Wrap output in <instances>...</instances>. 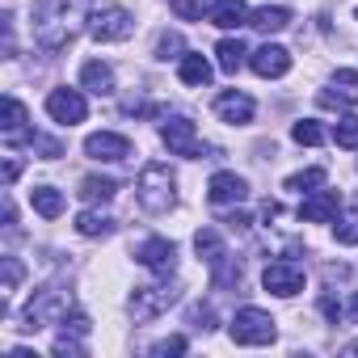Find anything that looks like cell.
<instances>
[{
  "mask_svg": "<svg viewBox=\"0 0 358 358\" xmlns=\"http://www.w3.org/2000/svg\"><path fill=\"white\" fill-rule=\"evenodd\" d=\"M85 22V0H38L34 5V38L43 51H64Z\"/></svg>",
  "mask_w": 358,
  "mask_h": 358,
  "instance_id": "obj_1",
  "label": "cell"
},
{
  "mask_svg": "<svg viewBox=\"0 0 358 358\" xmlns=\"http://www.w3.org/2000/svg\"><path fill=\"white\" fill-rule=\"evenodd\" d=\"M135 194H139V207L143 211L164 215L177 203V177L169 173V164H148L139 173V182H135Z\"/></svg>",
  "mask_w": 358,
  "mask_h": 358,
  "instance_id": "obj_2",
  "label": "cell"
},
{
  "mask_svg": "<svg viewBox=\"0 0 358 358\" xmlns=\"http://www.w3.org/2000/svg\"><path fill=\"white\" fill-rule=\"evenodd\" d=\"M194 249H199V257L211 266L215 287H232V282H241V266H232V253L224 249V241H220L215 228H203V232L194 236Z\"/></svg>",
  "mask_w": 358,
  "mask_h": 358,
  "instance_id": "obj_3",
  "label": "cell"
},
{
  "mask_svg": "<svg viewBox=\"0 0 358 358\" xmlns=\"http://www.w3.org/2000/svg\"><path fill=\"white\" fill-rule=\"evenodd\" d=\"M232 341L236 345H270L274 341V316L262 308H241L232 316Z\"/></svg>",
  "mask_w": 358,
  "mask_h": 358,
  "instance_id": "obj_4",
  "label": "cell"
},
{
  "mask_svg": "<svg viewBox=\"0 0 358 358\" xmlns=\"http://www.w3.org/2000/svg\"><path fill=\"white\" fill-rule=\"evenodd\" d=\"M89 30H93L97 43H122V38H131L135 17H131L122 5H106V9H97V13L89 17Z\"/></svg>",
  "mask_w": 358,
  "mask_h": 358,
  "instance_id": "obj_5",
  "label": "cell"
},
{
  "mask_svg": "<svg viewBox=\"0 0 358 358\" xmlns=\"http://www.w3.org/2000/svg\"><path fill=\"white\" fill-rule=\"evenodd\" d=\"M160 139H164V148H169L173 156H190V160H199V156L207 152V143L199 139V131H194L190 118H169V122L160 127Z\"/></svg>",
  "mask_w": 358,
  "mask_h": 358,
  "instance_id": "obj_6",
  "label": "cell"
},
{
  "mask_svg": "<svg viewBox=\"0 0 358 358\" xmlns=\"http://www.w3.org/2000/svg\"><path fill=\"white\" fill-rule=\"evenodd\" d=\"M135 262H139V266H148L152 274L169 278V274L177 270V245H173V241H164V236H148V241L135 249Z\"/></svg>",
  "mask_w": 358,
  "mask_h": 358,
  "instance_id": "obj_7",
  "label": "cell"
},
{
  "mask_svg": "<svg viewBox=\"0 0 358 358\" xmlns=\"http://www.w3.org/2000/svg\"><path fill=\"white\" fill-rule=\"evenodd\" d=\"M173 299H177V291L164 287V282H156V287H135V295H131V316H135V320H152V316L169 312Z\"/></svg>",
  "mask_w": 358,
  "mask_h": 358,
  "instance_id": "obj_8",
  "label": "cell"
},
{
  "mask_svg": "<svg viewBox=\"0 0 358 358\" xmlns=\"http://www.w3.org/2000/svg\"><path fill=\"white\" fill-rule=\"evenodd\" d=\"M55 316H59V320L68 316V295L55 291V287H47V291H38V295L30 299V308H26V329H43V324H51Z\"/></svg>",
  "mask_w": 358,
  "mask_h": 358,
  "instance_id": "obj_9",
  "label": "cell"
},
{
  "mask_svg": "<svg viewBox=\"0 0 358 358\" xmlns=\"http://www.w3.org/2000/svg\"><path fill=\"white\" fill-rule=\"evenodd\" d=\"M47 114L55 122H64V127H76V122H85L89 106H85V97L76 89H51L47 93Z\"/></svg>",
  "mask_w": 358,
  "mask_h": 358,
  "instance_id": "obj_10",
  "label": "cell"
},
{
  "mask_svg": "<svg viewBox=\"0 0 358 358\" xmlns=\"http://www.w3.org/2000/svg\"><path fill=\"white\" fill-rule=\"evenodd\" d=\"M262 287H266V291H274V295H282V299H291V295H299V291H303V270H299V266H291V262H274V266H266Z\"/></svg>",
  "mask_w": 358,
  "mask_h": 358,
  "instance_id": "obj_11",
  "label": "cell"
},
{
  "mask_svg": "<svg viewBox=\"0 0 358 358\" xmlns=\"http://www.w3.org/2000/svg\"><path fill=\"white\" fill-rule=\"evenodd\" d=\"M85 152L93 160H127L131 156V139L127 135H114V131H93L85 139Z\"/></svg>",
  "mask_w": 358,
  "mask_h": 358,
  "instance_id": "obj_12",
  "label": "cell"
},
{
  "mask_svg": "<svg viewBox=\"0 0 358 358\" xmlns=\"http://www.w3.org/2000/svg\"><path fill=\"white\" fill-rule=\"evenodd\" d=\"M249 68H253L257 76H266V80L287 76V68H291V51H282V47L266 43V47H257V51L249 55Z\"/></svg>",
  "mask_w": 358,
  "mask_h": 358,
  "instance_id": "obj_13",
  "label": "cell"
},
{
  "mask_svg": "<svg viewBox=\"0 0 358 358\" xmlns=\"http://www.w3.org/2000/svg\"><path fill=\"white\" fill-rule=\"evenodd\" d=\"M337 211H341V194H337V190H316L312 199H303L299 220H308V224H329V220H337Z\"/></svg>",
  "mask_w": 358,
  "mask_h": 358,
  "instance_id": "obj_14",
  "label": "cell"
},
{
  "mask_svg": "<svg viewBox=\"0 0 358 358\" xmlns=\"http://www.w3.org/2000/svg\"><path fill=\"white\" fill-rule=\"evenodd\" d=\"M245 194H249V182H245V177H236V173H215L211 186H207V199H211L215 207H224V203H245Z\"/></svg>",
  "mask_w": 358,
  "mask_h": 358,
  "instance_id": "obj_15",
  "label": "cell"
},
{
  "mask_svg": "<svg viewBox=\"0 0 358 358\" xmlns=\"http://www.w3.org/2000/svg\"><path fill=\"white\" fill-rule=\"evenodd\" d=\"M215 114L224 118V122H232V127H245V122H253V97H245V93H220L215 97Z\"/></svg>",
  "mask_w": 358,
  "mask_h": 358,
  "instance_id": "obj_16",
  "label": "cell"
},
{
  "mask_svg": "<svg viewBox=\"0 0 358 358\" xmlns=\"http://www.w3.org/2000/svg\"><path fill=\"white\" fill-rule=\"evenodd\" d=\"M333 89H337V93H320V106H324V110H333V106H354V101H358V72L341 68V72L333 76Z\"/></svg>",
  "mask_w": 358,
  "mask_h": 358,
  "instance_id": "obj_17",
  "label": "cell"
},
{
  "mask_svg": "<svg viewBox=\"0 0 358 358\" xmlns=\"http://www.w3.org/2000/svg\"><path fill=\"white\" fill-rule=\"evenodd\" d=\"M249 26L262 30V34H278V30L291 26V9H282V5H262V9L249 13Z\"/></svg>",
  "mask_w": 358,
  "mask_h": 358,
  "instance_id": "obj_18",
  "label": "cell"
},
{
  "mask_svg": "<svg viewBox=\"0 0 358 358\" xmlns=\"http://www.w3.org/2000/svg\"><path fill=\"white\" fill-rule=\"evenodd\" d=\"M26 139H34L26 131V106L17 97H5V143L13 148V143H26Z\"/></svg>",
  "mask_w": 358,
  "mask_h": 358,
  "instance_id": "obj_19",
  "label": "cell"
},
{
  "mask_svg": "<svg viewBox=\"0 0 358 358\" xmlns=\"http://www.w3.org/2000/svg\"><path fill=\"white\" fill-rule=\"evenodd\" d=\"M249 22V9H245V0H215L211 5V26L220 30H236Z\"/></svg>",
  "mask_w": 358,
  "mask_h": 358,
  "instance_id": "obj_20",
  "label": "cell"
},
{
  "mask_svg": "<svg viewBox=\"0 0 358 358\" xmlns=\"http://www.w3.org/2000/svg\"><path fill=\"white\" fill-rule=\"evenodd\" d=\"M80 85H85L89 93H97V97L114 93V72H110V64H101V59H89V64L80 68Z\"/></svg>",
  "mask_w": 358,
  "mask_h": 358,
  "instance_id": "obj_21",
  "label": "cell"
},
{
  "mask_svg": "<svg viewBox=\"0 0 358 358\" xmlns=\"http://www.w3.org/2000/svg\"><path fill=\"white\" fill-rule=\"evenodd\" d=\"M85 203H110L114 194H118V182H114V177H80V190H76Z\"/></svg>",
  "mask_w": 358,
  "mask_h": 358,
  "instance_id": "obj_22",
  "label": "cell"
},
{
  "mask_svg": "<svg viewBox=\"0 0 358 358\" xmlns=\"http://www.w3.org/2000/svg\"><path fill=\"white\" fill-rule=\"evenodd\" d=\"M30 203H34V211H38L43 220H59V215H64V194H59L55 186H34V190H30Z\"/></svg>",
  "mask_w": 358,
  "mask_h": 358,
  "instance_id": "obj_23",
  "label": "cell"
},
{
  "mask_svg": "<svg viewBox=\"0 0 358 358\" xmlns=\"http://www.w3.org/2000/svg\"><path fill=\"white\" fill-rule=\"evenodd\" d=\"M215 55H220V68H224L228 76H236L241 64H245V55H249V47H245V38H224V43L215 47Z\"/></svg>",
  "mask_w": 358,
  "mask_h": 358,
  "instance_id": "obj_24",
  "label": "cell"
},
{
  "mask_svg": "<svg viewBox=\"0 0 358 358\" xmlns=\"http://www.w3.org/2000/svg\"><path fill=\"white\" fill-rule=\"evenodd\" d=\"M177 76H182L186 85H194V89H203V85H211V64H207L203 55H182Z\"/></svg>",
  "mask_w": 358,
  "mask_h": 358,
  "instance_id": "obj_25",
  "label": "cell"
},
{
  "mask_svg": "<svg viewBox=\"0 0 358 358\" xmlns=\"http://www.w3.org/2000/svg\"><path fill=\"white\" fill-rule=\"evenodd\" d=\"M76 232L80 236H110L114 232V220L101 215V211H85V215H76Z\"/></svg>",
  "mask_w": 358,
  "mask_h": 358,
  "instance_id": "obj_26",
  "label": "cell"
},
{
  "mask_svg": "<svg viewBox=\"0 0 358 358\" xmlns=\"http://www.w3.org/2000/svg\"><path fill=\"white\" fill-rule=\"evenodd\" d=\"M291 139H295V143H308V148H316V143H324V131H320V122H312V118H299V122L291 127Z\"/></svg>",
  "mask_w": 358,
  "mask_h": 358,
  "instance_id": "obj_27",
  "label": "cell"
},
{
  "mask_svg": "<svg viewBox=\"0 0 358 358\" xmlns=\"http://www.w3.org/2000/svg\"><path fill=\"white\" fill-rule=\"evenodd\" d=\"M324 169H303V173H295V177H287V190H312V186H324Z\"/></svg>",
  "mask_w": 358,
  "mask_h": 358,
  "instance_id": "obj_28",
  "label": "cell"
},
{
  "mask_svg": "<svg viewBox=\"0 0 358 358\" xmlns=\"http://www.w3.org/2000/svg\"><path fill=\"white\" fill-rule=\"evenodd\" d=\"M333 139H337V148H358V118H354V114L341 118L337 131H333Z\"/></svg>",
  "mask_w": 358,
  "mask_h": 358,
  "instance_id": "obj_29",
  "label": "cell"
},
{
  "mask_svg": "<svg viewBox=\"0 0 358 358\" xmlns=\"http://www.w3.org/2000/svg\"><path fill=\"white\" fill-rule=\"evenodd\" d=\"M333 236H337V245H358V211H350V215L333 228Z\"/></svg>",
  "mask_w": 358,
  "mask_h": 358,
  "instance_id": "obj_30",
  "label": "cell"
},
{
  "mask_svg": "<svg viewBox=\"0 0 358 358\" xmlns=\"http://www.w3.org/2000/svg\"><path fill=\"white\" fill-rule=\"evenodd\" d=\"M173 51H182V34H160V43H156V55H160V59H169Z\"/></svg>",
  "mask_w": 358,
  "mask_h": 358,
  "instance_id": "obj_31",
  "label": "cell"
},
{
  "mask_svg": "<svg viewBox=\"0 0 358 358\" xmlns=\"http://www.w3.org/2000/svg\"><path fill=\"white\" fill-rule=\"evenodd\" d=\"M190 324H199V329H215V312H211V308H194V312H190Z\"/></svg>",
  "mask_w": 358,
  "mask_h": 358,
  "instance_id": "obj_32",
  "label": "cell"
},
{
  "mask_svg": "<svg viewBox=\"0 0 358 358\" xmlns=\"http://www.w3.org/2000/svg\"><path fill=\"white\" fill-rule=\"evenodd\" d=\"M17 278H22V266H17L13 257H5V291H13V287H17Z\"/></svg>",
  "mask_w": 358,
  "mask_h": 358,
  "instance_id": "obj_33",
  "label": "cell"
},
{
  "mask_svg": "<svg viewBox=\"0 0 358 358\" xmlns=\"http://www.w3.org/2000/svg\"><path fill=\"white\" fill-rule=\"evenodd\" d=\"M320 312H324V316H329V320H333V324H337V320H341V303H337V299H333V295H320Z\"/></svg>",
  "mask_w": 358,
  "mask_h": 358,
  "instance_id": "obj_34",
  "label": "cell"
},
{
  "mask_svg": "<svg viewBox=\"0 0 358 358\" xmlns=\"http://www.w3.org/2000/svg\"><path fill=\"white\" fill-rule=\"evenodd\" d=\"M182 13H186L190 22H199V17L207 13V0H186V5H182Z\"/></svg>",
  "mask_w": 358,
  "mask_h": 358,
  "instance_id": "obj_35",
  "label": "cell"
},
{
  "mask_svg": "<svg viewBox=\"0 0 358 358\" xmlns=\"http://www.w3.org/2000/svg\"><path fill=\"white\" fill-rule=\"evenodd\" d=\"M182 350H186V337H169L156 345V354H182Z\"/></svg>",
  "mask_w": 358,
  "mask_h": 358,
  "instance_id": "obj_36",
  "label": "cell"
},
{
  "mask_svg": "<svg viewBox=\"0 0 358 358\" xmlns=\"http://www.w3.org/2000/svg\"><path fill=\"white\" fill-rule=\"evenodd\" d=\"M224 224H228V228H232V232H245V228H249V224H253V220H249V215H245V211H232V215H228V220H224Z\"/></svg>",
  "mask_w": 358,
  "mask_h": 358,
  "instance_id": "obj_37",
  "label": "cell"
},
{
  "mask_svg": "<svg viewBox=\"0 0 358 358\" xmlns=\"http://www.w3.org/2000/svg\"><path fill=\"white\" fill-rule=\"evenodd\" d=\"M17 173H22V164H17V160H5V186L17 182Z\"/></svg>",
  "mask_w": 358,
  "mask_h": 358,
  "instance_id": "obj_38",
  "label": "cell"
},
{
  "mask_svg": "<svg viewBox=\"0 0 358 358\" xmlns=\"http://www.w3.org/2000/svg\"><path fill=\"white\" fill-rule=\"evenodd\" d=\"M350 316H354V320H358V295H354V299H350Z\"/></svg>",
  "mask_w": 358,
  "mask_h": 358,
  "instance_id": "obj_39",
  "label": "cell"
}]
</instances>
